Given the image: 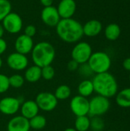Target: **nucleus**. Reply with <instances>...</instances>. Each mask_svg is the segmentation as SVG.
Instances as JSON below:
<instances>
[{"label": "nucleus", "instance_id": "nucleus-1", "mask_svg": "<svg viewBox=\"0 0 130 131\" xmlns=\"http://www.w3.org/2000/svg\"><path fill=\"white\" fill-rule=\"evenodd\" d=\"M55 28L58 37L66 43H77L84 36L83 25L73 18H61Z\"/></svg>", "mask_w": 130, "mask_h": 131}, {"label": "nucleus", "instance_id": "nucleus-2", "mask_svg": "<svg viewBox=\"0 0 130 131\" xmlns=\"http://www.w3.org/2000/svg\"><path fill=\"white\" fill-rule=\"evenodd\" d=\"M94 91L107 98L113 97L117 94L118 84L114 76L107 72L96 74L92 80Z\"/></svg>", "mask_w": 130, "mask_h": 131}, {"label": "nucleus", "instance_id": "nucleus-3", "mask_svg": "<svg viewBox=\"0 0 130 131\" xmlns=\"http://www.w3.org/2000/svg\"><path fill=\"white\" fill-rule=\"evenodd\" d=\"M31 53L33 63L40 68L51 65L56 55L54 46L48 41H40L34 45Z\"/></svg>", "mask_w": 130, "mask_h": 131}, {"label": "nucleus", "instance_id": "nucleus-4", "mask_svg": "<svg viewBox=\"0 0 130 131\" xmlns=\"http://www.w3.org/2000/svg\"><path fill=\"white\" fill-rule=\"evenodd\" d=\"M87 64L93 74H100L109 71L111 67V59L106 52L97 51L92 53Z\"/></svg>", "mask_w": 130, "mask_h": 131}, {"label": "nucleus", "instance_id": "nucleus-5", "mask_svg": "<svg viewBox=\"0 0 130 131\" xmlns=\"http://www.w3.org/2000/svg\"><path fill=\"white\" fill-rule=\"evenodd\" d=\"M109 98L97 95L89 101V114L92 117H100L110 109Z\"/></svg>", "mask_w": 130, "mask_h": 131}, {"label": "nucleus", "instance_id": "nucleus-6", "mask_svg": "<svg viewBox=\"0 0 130 131\" xmlns=\"http://www.w3.org/2000/svg\"><path fill=\"white\" fill-rule=\"evenodd\" d=\"M92 53V48L89 43L86 41H78L71 51V58L79 64L87 63Z\"/></svg>", "mask_w": 130, "mask_h": 131}, {"label": "nucleus", "instance_id": "nucleus-7", "mask_svg": "<svg viewBox=\"0 0 130 131\" xmlns=\"http://www.w3.org/2000/svg\"><path fill=\"white\" fill-rule=\"evenodd\" d=\"M2 26L7 32L10 34L19 33L23 27V21L21 16L16 13L11 12L2 21Z\"/></svg>", "mask_w": 130, "mask_h": 131}, {"label": "nucleus", "instance_id": "nucleus-8", "mask_svg": "<svg viewBox=\"0 0 130 131\" xmlns=\"http://www.w3.org/2000/svg\"><path fill=\"white\" fill-rule=\"evenodd\" d=\"M35 102L38 104L39 110L50 112L54 111L57 107L58 101L54 94L52 93L41 92L37 95L35 98Z\"/></svg>", "mask_w": 130, "mask_h": 131}, {"label": "nucleus", "instance_id": "nucleus-9", "mask_svg": "<svg viewBox=\"0 0 130 131\" xmlns=\"http://www.w3.org/2000/svg\"><path fill=\"white\" fill-rule=\"evenodd\" d=\"M70 108L76 117L87 116L89 114V100L79 94L76 95L70 102Z\"/></svg>", "mask_w": 130, "mask_h": 131}, {"label": "nucleus", "instance_id": "nucleus-10", "mask_svg": "<svg viewBox=\"0 0 130 131\" xmlns=\"http://www.w3.org/2000/svg\"><path fill=\"white\" fill-rule=\"evenodd\" d=\"M7 64L11 70L16 71H21L25 70L28 65V59L26 55L20 54L18 52L11 53L7 57Z\"/></svg>", "mask_w": 130, "mask_h": 131}, {"label": "nucleus", "instance_id": "nucleus-11", "mask_svg": "<svg viewBox=\"0 0 130 131\" xmlns=\"http://www.w3.org/2000/svg\"><path fill=\"white\" fill-rule=\"evenodd\" d=\"M21 104L19 98L5 97L0 100V112L8 116L14 115L19 111Z\"/></svg>", "mask_w": 130, "mask_h": 131}, {"label": "nucleus", "instance_id": "nucleus-12", "mask_svg": "<svg viewBox=\"0 0 130 131\" xmlns=\"http://www.w3.org/2000/svg\"><path fill=\"white\" fill-rule=\"evenodd\" d=\"M41 18L43 23L49 27H56L61 19L57 8L53 5L43 8L41 12Z\"/></svg>", "mask_w": 130, "mask_h": 131}, {"label": "nucleus", "instance_id": "nucleus-13", "mask_svg": "<svg viewBox=\"0 0 130 131\" xmlns=\"http://www.w3.org/2000/svg\"><path fill=\"white\" fill-rule=\"evenodd\" d=\"M34 45L32 38H30L25 34L18 36L15 41V48L16 52L25 55L31 52Z\"/></svg>", "mask_w": 130, "mask_h": 131}, {"label": "nucleus", "instance_id": "nucleus-14", "mask_svg": "<svg viewBox=\"0 0 130 131\" xmlns=\"http://www.w3.org/2000/svg\"><path fill=\"white\" fill-rule=\"evenodd\" d=\"M77 4L74 0H61L57 9L61 18H72L75 14Z\"/></svg>", "mask_w": 130, "mask_h": 131}, {"label": "nucleus", "instance_id": "nucleus-15", "mask_svg": "<svg viewBox=\"0 0 130 131\" xmlns=\"http://www.w3.org/2000/svg\"><path fill=\"white\" fill-rule=\"evenodd\" d=\"M30 129L29 120L21 115L14 117L7 124L8 131H29Z\"/></svg>", "mask_w": 130, "mask_h": 131}, {"label": "nucleus", "instance_id": "nucleus-16", "mask_svg": "<svg viewBox=\"0 0 130 131\" xmlns=\"http://www.w3.org/2000/svg\"><path fill=\"white\" fill-rule=\"evenodd\" d=\"M20 111L21 113V116L27 118L28 120H30L33 117L38 114L39 108L35 101L28 100L21 104Z\"/></svg>", "mask_w": 130, "mask_h": 131}, {"label": "nucleus", "instance_id": "nucleus-17", "mask_svg": "<svg viewBox=\"0 0 130 131\" xmlns=\"http://www.w3.org/2000/svg\"><path fill=\"white\" fill-rule=\"evenodd\" d=\"M103 29L102 23L96 19H92L87 21L83 25L84 35L87 37H95L98 35Z\"/></svg>", "mask_w": 130, "mask_h": 131}, {"label": "nucleus", "instance_id": "nucleus-18", "mask_svg": "<svg viewBox=\"0 0 130 131\" xmlns=\"http://www.w3.org/2000/svg\"><path fill=\"white\" fill-rule=\"evenodd\" d=\"M25 80L29 83H36L41 78V68L32 65L25 69Z\"/></svg>", "mask_w": 130, "mask_h": 131}, {"label": "nucleus", "instance_id": "nucleus-19", "mask_svg": "<svg viewBox=\"0 0 130 131\" xmlns=\"http://www.w3.org/2000/svg\"><path fill=\"white\" fill-rule=\"evenodd\" d=\"M116 102L121 107H130V88H124L116 94Z\"/></svg>", "mask_w": 130, "mask_h": 131}, {"label": "nucleus", "instance_id": "nucleus-20", "mask_svg": "<svg viewBox=\"0 0 130 131\" xmlns=\"http://www.w3.org/2000/svg\"><path fill=\"white\" fill-rule=\"evenodd\" d=\"M77 91L79 95L83 96L84 97H90L94 92V88L92 81L88 79H85L82 81L78 85Z\"/></svg>", "mask_w": 130, "mask_h": 131}, {"label": "nucleus", "instance_id": "nucleus-21", "mask_svg": "<svg viewBox=\"0 0 130 131\" xmlns=\"http://www.w3.org/2000/svg\"><path fill=\"white\" fill-rule=\"evenodd\" d=\"M106 38L110 41H116L118 39L121 34V29L119 25L116 23H111L108 25L104 31Z\"/></svg>", "mask_w": 130, "mask_h": 131}, {"label": "nucleus", "instance_id": "nucleus-22", "mask_svg": "<svg viewBox=\"0 0 130 131\" xmlns=\"http://www.w3.org/2000/svg\"><path fill=\"white\" fill-rule=\"evenodd\" d=\"M90 128V119L87 116L77 117L74 122V129L77 131H88Z\"/></svg>", "mask_w": 130, "mask_h": 131}, {"label": "nucleus", "instance_id": "nucleus-23", "mask_svg": "<svg viewBox=\"0 0 130 131\" xmlns=\"http://www.w3.org/2000/svg\"><path fill=\"white\" fill-rule=\"evenodd\" d=\"M54 94L57 101H64L68 99L71 95V89L66 84H61L57 88Z\"/></svg>", "mask_w": 130, "mask_h": 131}, {"label": "nucleus", "instance_id": "nucleus-24", "mask_svg": "<svg viewBox=\"0 0 130 131\" xmlns=\"http://www.w3.org/2000/svg\"><path fill=\"white\" fill-rule=\"evenodd\" d=\"M30 127L34 130H41L45 127L47 124V120L43 115L37 114L29 120Z\"/></svg>", "mask_w": 130, "mask_h": 131}, {"label": "nucleus", "instance_id": "nucleus-25", "mask_svg": "<svg viewBox=\"0 0 130 131\" xmlns=\"http://www.w3.org/2000/svg\"><path fill=\"white\" fill-rule=\"evenodd\" d=\"M9 85L13 88H20L25 83V78L18 74H15L8 78Z\"/></svg>", "mask_w": 130, "mask_h": 131}, {"label": "nucleus", "instance_id": "nucleus-26", "mask_svg": "<svg viewBox=\"0 0 130 131\" xmlns=\"http://www.w3.org/2000/svg\"><path fill=\"white\" fill-rule=\"evenodd\" d=\"M11 12V5L8 0H0V22Z\"/></svg>", "mask_w": 130, "mask_h": 131}, {"label": "nucleus", "instance_id": "nucleus-27", "mask_svg": "<svg viewBox=\"0 0 130 131\" xmlns=\"http://www.w3.org/2000/svg\"><path fill=\"white\" fill-rule=\"evenodd\" d=\"M55 70L51 65H48L41 68V78L46 81H50L54 78Z\"/></svg>", "mask_w": 130, "mask_h": 131}, {"label": "nucleus", "instance_id": "nucleus-28", "mask_svg": "<svg viewBox=\"0 0 130 131\" xmlns=\"http://www.w3.org/2000/svg\"><path fill=\"white\" fill-rule=\"evenodd\" d=\"M104 122L100 117H93L90 120V128L93 131H101L104 128Z\"/></svg>", "mask_w": 130, "mask_h": 131}, {"label": "nucleus", "instance_id": "nucleus-29", "mask_svg": "<svg viewBox=\"0 0 130 131\" xmlns=\"http://www.w3.org/2000/svg\"><path fill=\"white\" fill-rule=\"evenodd\" d=\"M77 71H78L79 74H80L81 76L85 77V78L90 77V76H91V75L93 74V71L91 70L90 67L89 66V64H88L87 63H84V64H80V65H79V68H78V69H77Z\"/></svg>", "mask_w": 130, "mask_h": 131}, {"label": "nucleus", "instance_id": "nucleus-30", "mask_svg": "<svg viewBox=\"0 0 130 131\" xmlns=\"http://www.w3.org/2000/svg\"><path fill=\"white\" fill-rule=\"evenodd\" d=\"M10 88L8 77L4 74H0V94L6 92Z\"/></svg>", "mask_w": 130, "mask_h": 131}, {"label": "nucleus", "instance_id": "nucleus-31", "mask_svg": "<svg viewBox=\"0 0 130 131\" xmlns=\"http://www.w3.org/2000/svg\"><path fill=\"white\" fill-rule=\"evenodd\" d=\"M37 33V28L33 25H28L25 27L24 30V34L30 38H33Z\"/></svg>", "mask_w": 130, "mask_h": 131}, {"label": "nucleus", "instance_id": "nucleus-32", "mask_svg": "<svg viewBox=\"0 0 130 131\" xmlns=\"http://www.w3.org/2000/svg\"><path fill=\"white\" fill-rule=\"evenodd\" d=\"M79 64L77 62V61H74V60H70L68 63H67V69L70 71H77V69H78V68H79Z\"/></svg>", "mask_w": 130, "mask_h": 131}, {"label": "nucleus", "instance_id": "nucleus-33", "mask_svg": "<svg viewBox=\"0 0 130 131\" xmlns=\"http://www.w3.org/2000/svg\"><path fill=\"white\" fill-rule=\"evenodd\" d=\"M7 42L5 41V39H3L2 38H0V56L4 54L7 49Z\"/></svg>", "mask_w": 130, "mask_h": 131}, {"label": "nucleus", "instance_id": "nucleus-34", "mask_svg": "<svg viewBox=\"0 0 130 131\" xmlns=\"http://www.w3.org/2000/svg\"><path fill=\"white\" fill-rule=\"evenodd\" d=\"M123 66L125 70L130 71V58H127L123 61Z\"/></svg>", "mask_w": 130, "mask_h": 131}, {"label": "nucleus", "instance_id": "nucleus-35", "mask_svg": "<svg viewBox=\"0 0 130 131\" xmlns=\"http://www.w3.org/2000/svg\"><path fill=\"white\" fill-rule=\"evenodd\" d=\"M40 2L44 7H48L52 5L54 0H40Z\"/></svg>", "mask_w": 130, "mask_h": 131}, {"label": "nucleus", "instance_id": "nucleus-36", "mask_svg": "<svg viewBox=\"0 0 130 131\" xmlns=\"http://www.w3.org/2000/svg\"><path fill=\"white\" fill-rule=\"evenodd\" d=\"M5 29L2 26V22H0V38H2V36L4 35V33H5Z\"/></svg>", "mask_w": 130, "mask_h": 131}, {"label": "nucleus", "instance_id": "nucleus-37", "mask_svg": "<svg viewBox=\"0 0 130 131\" xmlns=\"http://www.w3.org/2000/svg\"><path fill=\"white\" fill-rule=\"evenodd\" d=\"M64 131H77L74 128H72V127H69V128H67L65 129Z\"/></svg>", "mask_w": 130, "mask_h": 131}, {"label": "nucleus", "instance_id": "nucleus-38", "mask_svg": "<svg viewBox=\"0 0 130 131\" xmlns=\"http://www.w3.org/2000/svg\"><path fill=\"white\" fill-rule=\"evenodd\" d=\"M2 67V58L0 57V69H1Z\"/></svg>", "mask_w": 130, "mask_h": 131}, {"label": "nucleus", "instance_id": "nucleus-39", "mask_svg": "<svg viewBox=\"0 0 130 131\" xmlns=\"http://www.w3.org/2000/svg\"><path fill=\"white\" fill-rule=\"evenodd\" d=\"M129 81H130V74H129Z\"/></svg>", "mask_w": 130, "mask_h": 131}, {"label": "nucleus", "instance_id": "nucleus-40", "mask_svg": "<svg viewBox=\"0 0 130 131\" xmlns=\"http://www.w3.org/2000/svg\"><path fill=\"white\" fill-rule=\"evenodd\" d=\"M107 131H114V130H107Z\"/></svg>", "mask_w": 130, "mask_h": 131}]
</instances>
